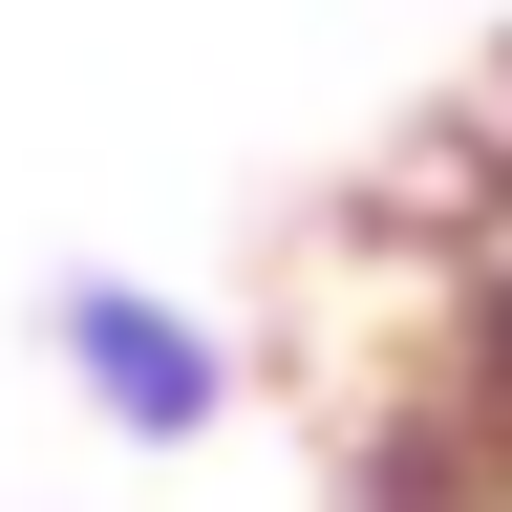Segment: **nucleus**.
Wrapping results in <instances>:
<instances>
[{
    "label": "nucleus",
    "instance_id": "2",
    "mask_svg": "<svg viewBox=\"0 0 512 512\" xmlns=\"http://www.w3.org/2000/svg\"><path fill=\"white\" fill-rule=\"evenodd\" d=\"M427 406H448V470L512 512V171L448 214V320H427Z\"/></svg>",
    "mask_w": 512,
    "mask_h": 512
},
{
    "label": "nucleus",
    "instance_id": "1",
    "mask_svg": "<svg viewBox=\"0 0 512 512\" xmlns=\"http://www.w3.org/2000/svg\"><path fill=\"white\" fill-rule=\"evenodd\" d=\"M43 342H64V406H86L107 448H150V470L235 427V342H214L171 278H64V299H43Z\"/></svg>",
    "mask_w": 512,
    "mask_h": 512
}]
</instances>
